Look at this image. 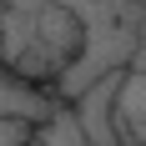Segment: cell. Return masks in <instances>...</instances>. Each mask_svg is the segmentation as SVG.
I'll use <instances>...</instances> for the list:
<instances>
[{
	"label": "cell",
	"instance_id": "obj_1",
	"mask_svg": "<svg viewBox=\"0 0 146 146\" xmlns=\"http://www.w3.org/2000/svg\"><path fill=\"white\" fill-rule=\"evenodd\" d=\"M116 86H121V71H111L101 81H91L71 101V111H76V121H81L91 146H121L116 141Z\"/></svg>",
	"mask_w": 146,
	"mask_h": 146
},
{
	"label": "cell",
	"instance_id": "obj_2",
	"mask_svg": "<svg viewBox=\"0 0 146 146\" xmlns=\"http://www.w3.org/2000/svg\"><path fill=\"white\" fill-rule=\"evenodd\" d=\"M116 141L146 146V71H121L116 86Z\"/></svg>",
	"mask_w": 146,
	"mask_h": 146
},
{
	"label": "cell",
	"instance_id": "obj_3",
	"mask_svg": "<svg viewBox=\"0 0 146 146\" xmlns=\"http://www.w3.org/2000/svg\"><path fill=\"white\" fill-rule=\"evenodd\" d=\"M56 91H45V86H30V81H20V76L10 71H0V116H15V121H45L50 111H56Z\"/></svg>",
	"mask_w": 146,
	"mask_h": 146
},
{
	"label": "cell",
	"instance_id": "obj_4",
	"mask_svg": "<svg viewBox=\"0 0 146 146\" xmlns=\"http://www.w3.org/2000/svg\"><path fill=\"white\" fill-rule=\"evenodd\" d=\"M25 146H91V141H86V131H81V121H76L71 106H56L45 121L30 126Z\"/></svg>",
	"mask_w": 146,
	"mask_h": 146
},
{
	"label": "cell",
	"instance_id": "obj_5",
	"mask_svg": "<svg viewBox=\"0 0 146 146\" xmlns=\"http://www.w3.org/2000/svg\"><path fill=\"white\" fill-rule=\"evenodd\" d=\"M25 136H30V121L0 116V146H25Z\"/></svg>",
	"mask_w": 146,
	"mask_h": 146
},
{
	"label": "cell",
	"instance_id": "obj_6",
	"mask_svg": "<svg viewBox=\"0 0 146 146\" xmlns=\"http://www.w3.org/2000/svg\"><path fill=\"white\" fill-rule=\"evenodd\" d=\"M136 5H146V0H136Z\"/></svg>",
	"mask_w": 146,
	"mask_h": 146
}]
</instances>
